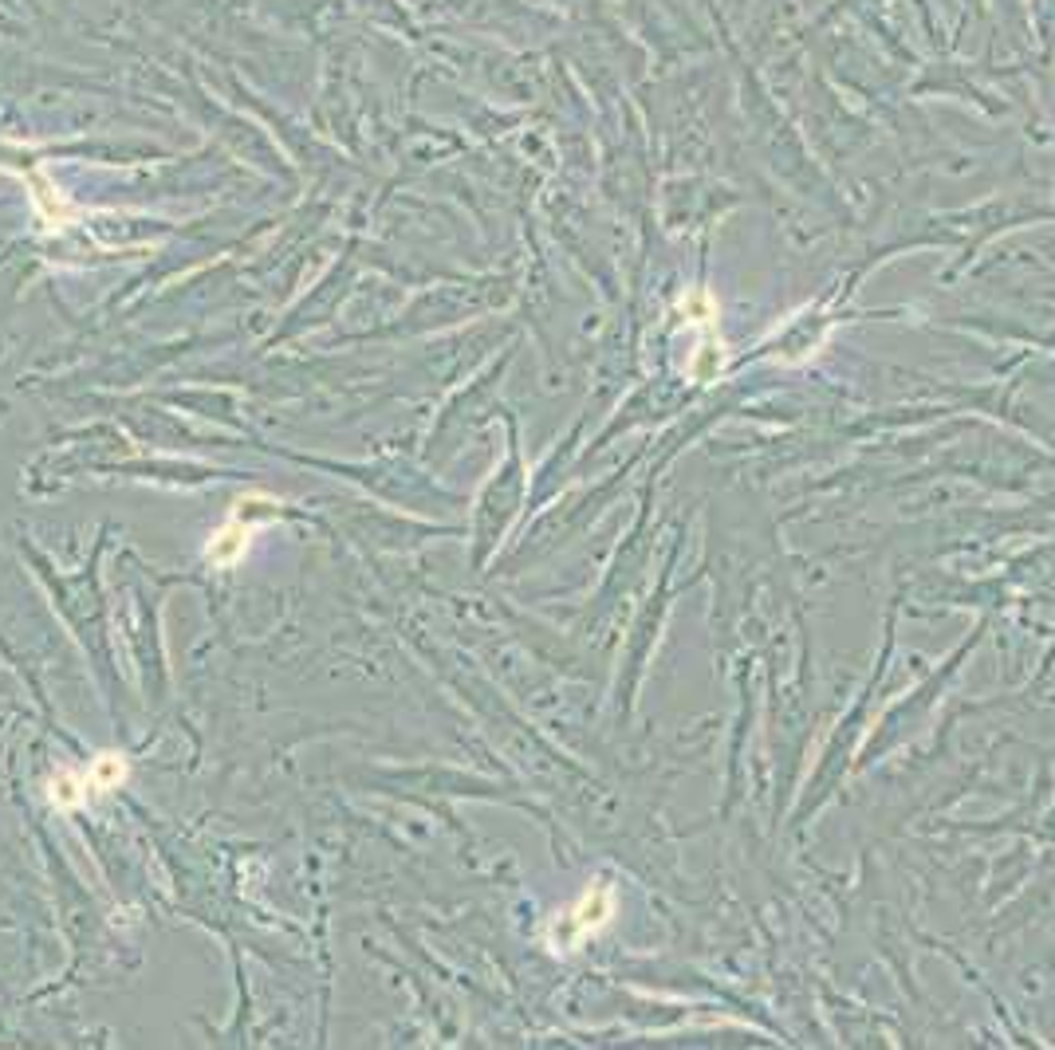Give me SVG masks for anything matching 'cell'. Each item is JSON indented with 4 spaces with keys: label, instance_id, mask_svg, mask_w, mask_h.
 <instances>
[{
    "label": "cell",
    "instance_id": "3957f363",
    "mask_svg": "<svg viewBox=\"0 0 1055 1050\" xmlns=\"http://www.w3.org/2000/svg\"><path fill=\"white\" fill-rule=\"evenodd\" d=\"M87 799V772H60L52 779V803L55 807H80Z\"/></svg>",
    "mask_w": 1055,
    "mask_h": 1050
},
{
    "label": "cell",
    "instance_id": "6da1fadb",
    "mask_svg": "<svg viewBox=\"0 0 1055 1050\" xmlns=\"http://www.w3.org/2000/svg\"><path fill=\"white\" fill-rule=\"evenodd\" d=\"M249 535H253V523L244 520V508L233 516V520L225 523L221 531H213V539H209L205 555L213 559L217 566H233L236 559L249 551Z\"/></svg>",
    "mask_w": 1055,
    "mask_h": 1050
},
{
    "label": "cell",
    "instance_id": "7a4b0ae2",
    "mask_svg": "<svg viewBox=\"0 0 1055 1050\" xmlns=\"http://www.w3.org/2000/svg\"><path fill=\"white\" fill-rule=\"evenodd\" d=\"M127 775H130V767H127V760H123V755L103 752L99 760L87 767V787L91 791H115V787H123V783H127Z\"/></svg>",
    "mask_w": 1055,
    "mask_h": 1050
}]
</instances>
